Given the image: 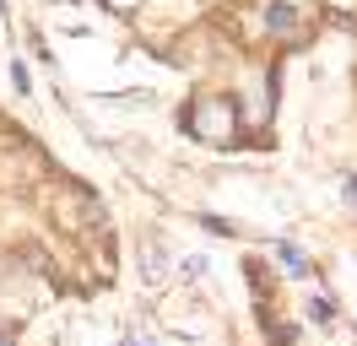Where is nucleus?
<instances>
[{
	"label": "nucleus",
	"mask_w": 357,
	"mask_h": 346,
	"mask_svg": "<svg viewBox=\"0 0 357 346\" xmlns=\"http://www.w3.org/2000/svg\"><path fill=\"white\" fill-rule=\"evenodd\" d=\"M0 346H11V341H6V336H0Z\"/></svg>",
	"instance_id": "423d86ee"
},
{
	"label": "nucleus",
	"mask_w": 357,
	"mask_h": 346,
	"mask_svg": "<svg viewBox=\"0 0 357 346\" xmlns=\"http://www.w3.org/2000/svg\"><path fill=\"white\" fill-rule=\"evenodd\" d=\"M125 346H152V336H146V330H130V336H125Z\"/></svg>",
	"instance_id": "20e7f679"
},
{
	"label": "nucleus",
	"mask_w": 357,
	"mask_h": 346,
	"mask_svg": "<svg viewBox=\"0 0 357 346\" xmlns=\"http://www.w3.org/2000/svg\"><path fill=\"white\" fill-rule=\"evenodd\" d=\"M292 22H298V11H292V6H271V11H266V27H276V33H287Z\"/></svg>",
	"instance_id": "f03ea898"
},
{
	"label": "nucleus",
	"mask_w": 357,
	"mask_h": 346,
	"mask_svg": "<svg viewBox=\"0 0 357 346\" xmlns=\"http://www.w3.org/2000/svg\"><path fill=\"white\" fill-rule=\"evenodd\" d=\"M276 255H282V271H287V276H303V271H309V260L298 255V249H292V243H282V249H276Z\"/></svg>",
	"instance_id": "f257e3e1"
},
{
	"label": "nucleus",
	"mask_w": 357,
	"mask_h": 346,
	"mask_svg": "<svg viewBox=\"0 0 357 346\" xmlns=\"http://www.w3.org/2000/svg\"><path fill=\"white\" fill-rule=\"evenodd\" d=\"M341 195H347V206H357V173L347 179V184H341Z\"/></svg>",
	"instance_id": "39448f33"
},
{
	"label": "nucleus",
	"mask_w": 357,
	"mask_h": 346,
	"mask_svg": "<svg viewBox=\"0 0 357 346\" xmlns=\"http://www.w3.org/2000/svg\"><path fill=\"white\" fill-rule=\"evenodd\" d=\"M309 314H314V319H331L335 308H331V298H314V303H309Z\"/></svg>",
	"instance_id": "7ed1b4c3"
}]
</instances>
